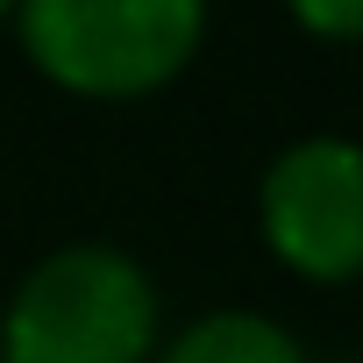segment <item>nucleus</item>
Returning <instances> with one entry per match:
<instances>
[{
	"label": "nucleus",
	"mask_w": 363,
	"mask_h": 363,
	"mask_svg": "<svg viewBox=\"0 0 363 363\" xmlns=\"http://www.w3.org/2000/svg\"><path fill=\"white\" fill-rule=\"evenodd\" d=\"M22 57L86 100H135L200 57L207 0H15Z\"/></svg>",
	"instance_id": "nucleus-2"
},
{
	"label": "nucleus",
	"mask_w": 363,
	"mask_h": 363,
	"mask_svg": "<svg viewBox=\"0 0 363 363\" xmlns=\"http://www.w3.org/2000/svg\"><path fill=\"white\" fill-rule=\"evenodd\" d=\"M257 228L278 264L313 285H349L363 264V157L342 128L299 135L264 164Z\"/></svg>",
	"instance_id": "nucleus-3"
},
{
	"label": "nucleus",
	"mask_w": 363,
	"mask_h": 363,
	"mask_svg": "<svg viewBox=\"0 0 363 363\" xmlns=\"http://www.w3.org/2000/svg\"><path fill=\"white\" fill-rule=\"evenodd\" d=\"M0 15H15V0H0Z\"/></svg>",
	"instance_id": "nucleus-6"
},
{
	"label": "nucleus",
	"mask_w": 363,
	"mask_h": 363,
	"mask_svg": "<svg viewBox=\"0 0 363 363\" xmlns=\"http://www.w3.org/2000/svg\"><path fill=\"white\" fill-rule=\"evenodd\" d=\"M157 285L114 242H65L36 257L0 313V363H150Z\"/></svg>",
	"instance_id": "nucleus-1"
},
{
	"label": "nucleus",
	"mask_w": 363,
	"mask_h": 363,
	"mask_svg": "<svg viewBox=\"0 0 363 363\" xmlns=\"http://www.w3.org/2000/svg\"><path fill=\"white\" fill-rule=\"evenodd\" d=\"M292 8V22L306 29V36H320V43H349L356 29H363V0H285Z\"/></svg>",
	"instance_id": "nucleus-5"
},
{
	"label": "nucleus",
	"mask_w": 363,
	"mask_h": 363,
	"mask_svg": "<svg viewBox=\"0 0 363 363\" xmlns=\"http://www.w3.org/2000/svg\"><path fill=\"white\" fill-rule=\"evenodd\" d=\"M157 363H306L299 335L271 313H250V306H214L200 320H186L164 349Z\"/></svg>",
	"instance_id": "nucleus-4"
}]
</instances>
